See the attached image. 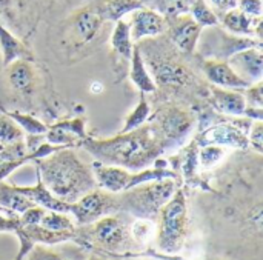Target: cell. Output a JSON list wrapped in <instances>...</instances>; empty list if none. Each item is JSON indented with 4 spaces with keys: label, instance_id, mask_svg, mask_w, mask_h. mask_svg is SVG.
Masks as SVG:
<instances>
[{
    "label": "cell",
    "instance_id": "obj_1",
    "mask_svg": "<svg viewBox=\"0 0 263 260\" xmlns=\"http://www.w3.org/2000/svg\"><path fill=\"white\" fill-rule=\"evenodd\" d=\"M97 162L122 166L128 171H142L149 168L160 157L166 146L157 128L148 122L129 133H119L108 139L88 137L82 143Z\"/></svg>",
    "mask_w": 263,
    "mask_h": 260
},
{
    "label": "cell",
    "instance_id": "obj_2",
    "mask_svg": "<svg viewBox=\"0 0 263 260\" xmlns=\"http://www.w3.org/2000/svg\"><path fill=\"white\" fill-rule=\"evenodd\" d=\"M34 162L42 183L59 200L74 203L82 196L97 188L91 166L83 163L72 148L59 150Z\"/></svg>",
    "mask_w": 263,
    "mask_h": 260
},
{
    "label": "cell",
    "instance_id": "obj_3",
    "mask_svg": "<svg viewBox=\"0 0 263 260\" xmlns=\"http://www.w3.org/2000/svg\"><path fill=\"white\" fill-rule=\"evenodd\" d=\"M142 52L145 65L149 66V74L157 89L177 92L183 88L194 86L199 80L194 71L186 66L176 51L162 48L160 39H146L136 43Z\"/></svg>",
    "mask_w": 263,
    "mask_h": 260
},
{
    "label": "cell",
    "instance_id": "obj_4",
    "mask_svg": "<svg viewBox=\"0 0 263 260\" xmlns=\"http://www.w3.org/2000/svg\"><path fill=\"white\" fill-rule=\"evenodd\" d=\"M177 190V180L166 177L160 180L137 185L128 191L119 193V210L129 211L137 219H157L160 208L173 197Z\"/></svg>",
    "mask_w": 263,
    "mask_h": 260
},
{
    "label": "cell",
    "instance_id": "obj_5",
    "mask_svg": "<svg viewBox=\"0 0 263 260\" xmlns=\"http://www.w3.org/2000/svg\"><path fill=\"white\" fill-rule=\"evenodd\" d=\"M157 225V248L165 254L182 250L188 236V210L183 190H176L173 197L160 208Z\"/></svg>",
    "mask_w": 263,
    "mask_h": 260
},
{
    "label": "cell",
    "instance_id": "obj_6",
    "mask_svg": "<svg viewBox=\"0 0 263 260\" xmlns=\"http://www.w3.org/2000/svg\"><path fill=\"white\" fill-rule=\"evenodd\" d=\"M97 188L108 191L111 194H119L123 191H128L137 185L153 182V180H160V179H176L177 180V173L171 171L168 168H146L142 171H128L122 166H114V165H105L100 162H94L91 165Z\"/></svg>",
    "mask_w": 263,
    "mask_h": 260
},
{
    "label": "cell",
    "instance_id": "obj_7",
    "mask_svg": "<svg viewBox=\"0 0 263 260\" xmlns=\"http://www.w3.org/2000/svg\"><path fill=\"white\" fill-rule=\"evenodd\" d=\"M76 233L83 247L97 245L102 251L109 254L126 251L131 240L129 230L116 216H103L102 219L76 230Z\"/></svg>",
    "mask_w": 263,
    "mask_h": 260
},
{
    "label": "cell",
    "instance_id": "obj_8",
    "mask_svg": "<svg viewBox=\"0 0 263 260\" xmlns=\"http://www.w3.org/2000/svg\"><path fill=\"white\" fill-rule=\"evenodd\" d=\"M148 120L157 128L166 148H176L196 125V116L180 105L163 106Z\"/></svg>",
    "mask_w": 263,
    "mask_h": 260
},
{
    "label": "cell",
    "instance_id": "obj_9",
    "mask_svg": "<svg viewBox=\"0 0 263 260\" xmlns=\"http://www.w3.org/2000/svg\"><path fill=\"white\" fill-rule=\"evenodd\" d=\"M199 52L205 55V59L214 60H228L237 51L247 48H262V42L253 37H233L228 35L223 29L216 26H208L203 37H199Z\"/></svg>",
    "mask_w": 263,
    "mask_h": 260
},
{
    "label": "cell",
    "instance_id": "obj_10",
    "mask_svg": "<svg viewBox=\"0 0 263 260\" xmlns=\"http://www.w3.org/2000/svg\"><path fill=\"white\" fill-rule=\"evenodd\" d=\"M119 210L117 199L111 193L94 188L92 191L82 196L79 200L71 203V213L80 227L89 225L103 216H109L112 211Z\"/></svg>",
    "mask_w": 263,
    "mask_h": 260
},
{
    "label": "cell",
    "instance_id": "obj_11",
    "mask_svg": "<svg viewBox=\"0 0 263 260\" xmlns=\"http://www.w3.org/2000/svg\"><path fill=\"white\" fill-rule=\"evenodd\" d=\"M239 122H219L214 125H208L202 128L200 134L194 139V142L199 146L203 145H217L223 148H234V150H248V131L243 128H239Z\"/></svg>",
    "mask_w": 263,
    "mask_h": 260
},
{
    "label": "cell",
    "instance_id": "obj_12",
    "mask_svg": "<svg viewBox=\"0 0 263 260\" xmlns=\"http://www.w3.org/2000/svg\"><path fill=\"white\" fill-rule=\"evenodd\" d=\"M168 39L182 52L193 54L197 48L202 29L190 14H180L174 17H165Z\"/></svg>",
    "mask_w": 263,
    "mask_h": 260
},
{
    "label": "cell",
    "instance_id": "obj_13",
    "mask_svg": "<svg viewBox=\"0 0 263 260\" xmlns=\"http://www.w3.org/2000/svg\"><path fill=\"white\" fill-rule=\"evenodd\" d=\"M5 79L12 91L26 99L34 96L42 83L32 60L26 59H17L5 66Z\"/></svg>",
    "mask_w": 263,
    "mask_h": 260
},
{
    "label": "cell",
    "instance_id": "obj_14",
    "mask_svg": "<svg viewBox=\"0 0 263 260\" xmlns=\"http://www.w3.org/2000/svg\"><path fill=\"white\" fill-rule=\"evenodd\" d=\"M103 22L105 18L102 15L99 2L89 3L88 6L79 9L71 18V29L76 45L82 46L92 42Z\"/></svg>",
    "mask_w": 263,
    "mask_h": 260
},
{
    "label": "cell",
    "instance_id": "obj_15",
    "mask_svg": "<svg viewBox=\"0 0 263 260\" xmlns=\"http://www.w3.org/2000/svg\"><path fill=\"white\" fill-rule=\"evenodd\" d=\"M129 14H131V18L128 25L131 31V39L134 43L145 40V39L159 37L166 29L165 17L154 9H148L142 6Z\"/></svg>",
    "mask_w": 263,
    "mask_h": 260
},
{
    "label": "cell",
    "instance_id": "obj_16",
    "mask_svg": "<svg viewBox=\"0 0 263 260\" xmlns=\"http://www.w3.org/2000/svg\"><path fill=\"white\" fill-rule=\"evenodd\" d=\"M233 71L248 85L260 82L263 76L262 48H247L233 54L228 60Z\"/></svg>",
    "mask_w": 263,
    "mask_h": 260
},
{
    "label": "cell",
    "instance_id": "obj_17",
    "mask_svg": "<svg viewBox=\"0 0 263 260\" xmlns=\"http://www.w3.org/2000/svg\"><path fill=\"white\" fill-rule=\"evenodd\" d=\"M200 69L205 79L213 85L225 89H245L248 86L228 65L227 60H214V59H203L200 62Z\"/></svg>",
    "mask_w": 263,
    "mask_h": 260
},
{
    "label": "cell",
    "instance_id": "obj_18",
    "mask_svg": "<svg viewBox=\"0 0 263 260\" xmlns=\"http://www.w3.org/2000/svg\"><path fill=\"white\" fill-rule=\"evenodd\" d=\"M210 102L216 113L220 116L243 117L247 109V102L239 89H225L219 86H210L208 89Z\"/></svg>",
    "mask_w": 263,
    "mask_h": 260
},
{
    "label": "cell",
    "instance_id": "obj_19",
    "mask_svg": "<svg viewBox=\"0 0 263 260\" xmlns=\"http://www.w3.org/2000/svg\"><path fill=\"white\" fill-rule=\"evenodd\" d=\"M222 25L233 34L257 37L262 40V17H251L239 8L230 9L222 14Z\"/></svg>",
    "mask_w": 263,
    "mask_h": 260
},
{
    "label": "cell",
    "instance_id": "obj_20",
    "mask_svg": "<svg viewBox=\"0 0 263 260\" xmlns=\"http://www.w3.org/2000/svg\"><path fill=\"white\" fill-rule=\"evenodd\" d=\"M18 193H22L25 197H28L35 205L45 208L46 211H55V213H71V203H66L63 200H59L54 197L48 188L42 183L40 177L37 176V183L34 187H14Z\"/></svg>",
    "mask_w": 263,
    "mask_h": 260
},
{
    "label": "cell",
    "instance_id": "obj_21",
    "mask_svg": "<svg viewBox=\"0 0 263 260\" xmlns=\"http://www.w3.org/2000/svg\"><path fill=\"white\" fill-rule=\"evenodd\" d=\"M129 80L134 83V86L142 92V94H153L157 91V86L148 71V66L145 65V60L142 57V52L139 46L134 43L133 54L129 59Z\"/></svg>",
    "mask_w": 263,
    "mask_h": 260
},
{
    "label": "cell",
    "instance_id": "obj_22",
    "mask_svg": "<svg viewBox=\"0 0 263 260\" xmlns=\"http://www.w3.org/2000/svg\"><path fill=\"white\" fill-rule=\"evenodd\" d=\"M0 51H2V63L3 68L17 59L32 60V52L26 48L15 35H12L2 23H0Z\"/></svg>",
    "mask_w": 263,
    "mask_h": 260
},
{
    "label": "cell",
    "instance_id": "obj_23",
    "mask_svg": "<svg viewBox=\"0 0 263 260\" xmlns=\"http://www.w3.org/2000/svg\"><path fill=\"white\" fill-rule=\"evenodd\" d=\"M34 205L35 203L18 193L14 185H8L3 180L0 182V208H5L9 214L20 216L23 211Z\"/></svg>",
    "mask_w": 263,
    "mask_h": 260
},
{
    "label": "cell",
    "instance_id": "obj_24",
    "mask_svg": "<svg viewBox=\"0 0 263 260\" xmlns=\"http://www.w3.org/2000/svg\"><path fill=\"white\" fill-rule=\"evenodd\" d=\"M111 46L112 49L126 62H129L131 54H133V48H134V42L131 39V31H129V25L125 20H117L112 35H111Z\"/></svg>",
    "mask_w": 263,
    "mask_h": 260
},
{
    "label": "cell",
    "instance_id": "obj_25",
    "mask_svg": "<svg viewBox=\"0 0 263 260\" xmlns=\"http://www.w3.org/2000/svg\"><path fill=\"white\" fill-rule=\"evenodd\" d=\"M99 5L105 22H117L123 18V15L143 6L140 0H99Z\"/></svg>",
    "mask_w": 263,
    "mask_h": 260
},
{
    "label": "cell",
    "instance_id": "obj_26",
    "mask_svg": "<svg viewBox=\"0 0 263 260\" xmlns=\"http://www.w3.org/2000/svg\"><path fill=\"white\" fill-rule=\"evenodd\" d=\"M0 111L5 113L8 117H11L28 136H45L48 131V126L32 114L22 113L18 109H5V108H0Z\"/></svg>",
    "mask_w": 263,
    "mask_h": 260
},
{
    "label": "cell",
    "instance_id": "obj_27",
    "mask_svg": "<svg viewBox=\"0 0 263 260\" xmlns=\"http://www.w3.org/2000/svg\"><path fill=\"white\" fill-rule=\"evenodd\" d=\"M149 116H151V105L145 99V94H142L139 103L134 106V109L126 117L125 125L120 129V133H129V131H134V129L140 128L142 125H145L148 122Z\"/></svg>",
    "mask_w": 263,
    "mask_h": 260
},
{
    "label": "cell",
    "instance_id": "obj_28",
    "mask_svg": "<svg viewBox=\"0 0 263 260\" xmlns=\"http://www.w3.org/2000/svg\"><path fill=\"white\" fill-rule=\"evenodd\" d=\"M190 14L200 28L216 26L220 23L217 14L211 9V6L205 0H194L190 6Z\"/></svg>",
    "mask_w": 263,
    "mask_h": 260
},
{
    "label": "cell",
    "instance_id": "obj_29",
    "mask_svg": "<svg viewBox=\"0 0 263 260\" xmlns=\"http://www.w3.org/2000/svg\"><path fill=\"white\" fill-rule=\"evenodd\" d=\"M39 225L51 231H76V225L66 216V213L45 211Z\"/></svg>",
    "mask_w": 263,
    "mask_h": 260
},
{
    "label": "cell",
    "instance_id": "obj_30",
    "mask_svg": "<svg viewBox=\"0 0 263 260\" xmlns=\"http://www.w3.org/2000/svg\"><path fill=\"white\" fill-rule=\"evenodd\" d=\"M227 156V151L223 146H217V145H203L199 146L197 151V160H199V166L210 170L213 166H216L217 163H220Z\"/></svg>",
    "mask_w": 263,
    "mask_h": 260
},
{
    "label": "cell",
    "instance_id": "obj_31",
    "mask_svg": "<svg viewBox=\"0 0 263 260\" xmlns=\"http://www.w3.org/2000/svg\"><path fill=\"white\" fill-rule=\"evenodd\" d=\"M23 136L25 133L22 131V128L11 117L0 111V145L23 140Z\"/></svg>",
    "mask_w": 263,
    "mask_h": 260
},
{
    "label": "cell",
    "instance_id": "obj_32",
    "mask_svg": "<svg viewBox=\"0 0 263 260\" xmlns=\"http://www.w3.org/2000/svg\"><path fill=\"white\" fill-rule=\"evenodd\" d=\"M154 220H148V219H137L131 228H129V234L131 239L134 242H137L139 245H145L154 234Z\"/></svg>",
    "mask_w": 263,
    "mask_h": 260
},
{
    "label": "cell",
    "instance_id": "obj_33",
    "mask_svg": "<svg viewBox=\"0 0 263 260\" xmlns=\"http://www.w3.org/2000/svg\"><path fill=\"white\" fill-rule=\"evenodd\" d=\"M263 83L256 82L248 85L245 89H242V94L247 102V108H256V109H263Z\"/></svg>",
    "mask_w": 263,
    "mask_h": 260
},
{
    "label": "cell",
    "instance_id": "obj_34",
    "mask_svg": "<svg viewBox=\"0 0 263 260\" xmlns=\"http://www.w3.org/2000/svg\"><path fill=\"white\" fill-rule=\"evenodd\" d=\"M250 146L260 156L263 153V123L262 120H253V125L248 131Z\"/></svg>",
    "mask_w": 263,
    "mask_h": 260
},
{
    "label": "cell",
    "instance_id": "obj_35",
    "mask_svg": "<svg viewBox=\"0 0 263 260\" xmlns=\"http://www.w3.org/2000/svg\"><path fill=\"white\" fill-rule=\"evenodd\" d=\"M45 208L39 207V205H34L31 208H28L26 211H23L20 216H18V220H20V225L22 227H28V225H39L43 214H45Z\"/></svg>",
    "mask_w": 263,
    "mask_h": 260
},
{
    "label": "cell",
    "instance_id": "obj_36",
    "mask_svg": "<svg viewBox=\"0 0 263 260\" xmlns=\"http://www.w3.org/2000/svg\"><path fill=\"white\" fill-rule=\"evenodd\" d=\"M237 8L251 17H262V0H239Z\"/></svg>",
    "mask_w": 263,
    "mask_h": 260
},
{
    "label": "cell",
    "instance_id": "obj_37",
    "mask_svg": "<svg viewBox=\"0 0 263 260\" xmlns=\"http://www.w3.org/2000/svg\"><path fill=\"white\" fill-rule=\"evenodd\" d=\"M20 220H18V216H12L9 214L8 217L2 216L0 214V233H14L20 228Z\"/></svg>",
    "mask_w": 263,
    "mask_h": 260
},
{
    "label": "cell",
    "instance_id": "obj_38",
    "mask_svg": "<svg viewBox=\"0 0 263 260\" xmlns=\"http://www.w3.org/2000/svg\"><path fill=\"white\" fill-rule=\"evenodd\" d=\"M205 2L211 6V9H213L217 15H219V14L222 15L223 12L237 8V2H239V0H205Z\"/></svg>",
    "mask_w": 263,
    "mask_h": 260
},
{
    "label": "cell",
    "instance_id": "obj_39",
    "mask_svg": "<svg viewBox=\"0 0 263 260\" xmlns=\"http://www.w3.org/2000/svg\"><path fill=\"white\" fill-rule=\"evenodd\" d=\"M32 260H63L55 253H51L48 250H42V248H32Z\"/></svg>",
    "mask_w": 263,
    "mask_h": 260
},
{
    "label": "cell",
    "instance_id": "obj_40",
    "mask_svg": "<svg viewBox=\"0 0 263 260\" xmlns=\"http://www.w3.org/2000/svg\"><path fill=\"white\" fill-rule=\"evenodd\" d=\"M88 260H106V259H102V257H97V256H92V257H89Z\"/></svg>",
    "mask_w": 263,
    "mask_h": 260
}]
</instances>
